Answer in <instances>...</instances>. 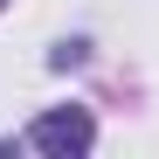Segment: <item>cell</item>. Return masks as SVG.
<instances>
[{
	"mask_svg": "<svg viewBox=\"0 0 159 159\" xmlns=\"http://www.w3.org/2000/svg\"><path fill=\"white\" fill-rule=\"evenodd\" d=\"M90 139H97V125H90V111H76V104H62V111H42V118L28 125V145H35V152H56V159L90 152Z\"/></svg>",
	"mask_w": 159,
	"mask_h": 159,
	"instance_id": "obj_1",
	"label": "cell"
},
{
	"mask_svg": "<svg viewBox=\"0 0 159 159\" xmlns=\"http://www.w3.org/2000/svg\"><path fill=\"white\" fill-rule=\"evenodd\" d=\"M0 7H7V0H0Z\"/></svg>",
	"mask_w": 159,
	"mask_h": 159,
	"instance_id": "obj_2",
	"label": "cell"
}]
</instances>
